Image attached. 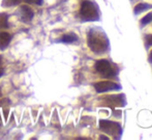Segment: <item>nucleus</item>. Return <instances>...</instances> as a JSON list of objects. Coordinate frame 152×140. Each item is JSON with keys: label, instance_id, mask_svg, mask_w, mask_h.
Segmentation results:
<instances>
[{"label": "nucleus", "instance_id": "nucleus-11", "mask_svg": "<svg viewBox=\"0 0 152 140\" xmlns=\"http://www.w3.org/2000/svg\"><path fill=\"white\" fill-rule=\"evenodd\" d=\"M23 0H2L1 5L3 7H12V6L18 5L22 2Z\"/></svg>", "mask_w": 152, "mask_h": 140}, {"label": "nucleus", "instance_id": "nucleus-5", "mask_svg": "<svg viewBox=\"0 0 152 140\" xmlns=\"http://www.w3.org/2000/svg\"><path fill=\"white\" fill-rule=\"evenodd\" d=\"M100 100L104 101L106 104L111 107H122L125 105V97L124 95H108V96L100 97Z\"/></svg>", "mask_w": 152, "mask_h": 140}, {"label": "nucleus", "instance_id": "nucleus-4", "mask_svg": "<svg viewBox=\"0 0 152 140\" xmlns=\"http://www.w3.org/2000/svg\"><path fill=\"white\" fill-rule=\"evenodd\" d=\"M99 129L102 132L111 135L114 138H119L122 133L121 125L116 122H111L107 120L99 121Z\"/></svg>", "mask_w": 152, "mask_h": 140}, {"label": "nucleus", "instance_id": "nucleus-19", "mask_svg": "<svg viewBox=\"0 0 152 140\" xmlns=\"http://www.w3.org/2000/svg\"><path fill=\"white\" fill-rule=\"evenodd\" d=\"M2 126V123H1V118H0V127Z\"/></svg>", "mask_w": 152, "mask_h": 140}, {"label": "nucleus", "instance_id": "nucleus-12", "mask_svg": "<svg viewBox=\"0 0 152 140\" xmlns=\"http://www.w3.org/2000/svg\"><path fill=\"white\" fill-rule=\"evenodd\" d=\"M8 17L6 14H0V29H6L8 27Z\"/></svg>", "mask_w": 152, "mask_h": 140}, {"label": "nucleus", "instance_id": "nucleus-2", "mask_svg": "<svg viewBox=\"0 0 152 140\" xmlns=\"http://www.w3.org/2000/svg\"><path fill=\"white\" fill-rule=\"evenodd\" d=\"M80 17L84 21H97L99 19V10L97 5L91 1H84L81 4Z\"/></svg>", "mask_w": 152, "mask_h": 140}, {"label": "nucleus", "instance_id": "nucleus-16", "mask_svg": "<svg viewBox=\"0 0 152 140\" xmlns=\"http://www.w3.org/2000/svg\"><path fill=\"white\" fill-rule=\"evenodd\" d=\"M3 72H4V69L3 68H0V77L3 75Z\"/></svg>", "mask_w": 152, "mask_h": 140}, {"label": "nucleus", "instance_id": "nucleus-18", "mask_svg": "<svg viewBox=\"0 0 152 140\" xmlns=\"http://www.w3.org/2000/svg\"><path fill=\"white\" fill-rule=\"evenodd\" d=\"M1 63H2V57L0 56V65H1Z\"/></svg>", "mask_w": 152, "mask_h": 140}, {"label": "nucleus", "instance_id": "nucleus-10", "mask_svg": "<svg viewBox=\"0 0 152 140\" xmlns=\"http://www.w3.org/2000/svg\"><path fill=\"white\" fill-rule=\"evenodd\" d=\"M151 7L152 6L147 3H139L138 5H136V7H134V14H141V12H145L146 9H149V8H151Z\"/></svg>", "mask_w": 152, "mask_h": 140}, {"label": "nucleus", "instance_id": "nucleus-8", "mask_svg": "<svg viewBox=\"0 0 152 140\" xmlns=\"http://www.w3.org/2000/svg\"><path fill=\"white\" fill-rule=\"evenodd\" d=\"M12 40V35L7 32H0V51L5 50Z\"/></svg>", "mask_w": 152, "mask_h": 140}, {"label": "nucleus", "instance_id": "nucleus-14", "mask_svg": "<svg viewBox=\"0 0 152 140\" xmlns=\"http://www.w3.org/2000/svg\"><path fill=\"white\" fill-rule=\"evenodd\" d=\"M25 1L26 3H29V4H36V5H42L44 0H23Z\"/></svg>", "mask_w": 152, "mask_h": 140}, {"label": "nucleus", "instance_id": "nucleus-9", "mask_svg": "<svg viewBox=\"0 0 152 140\" xmlns=\"http://www.w3.org/2000/svg\"><path fill=\"white\" fill-rule=\"evenodd\" d=\"M77 39H78L77 35H75V34H72V33H70V34H65V35L62 36V38L60 39V41L65 42V43H72V42L77 41Z\"/></svg>", "mask_w": 152, "mask_h": 140}, {"label": "nucleus", "instance_id": "nucleus-17", "mask_svg": "<svg viewBox=\"0 0 152 140\" xmlns=\"http://www.w3.org/2000/svg\"><path fill=\"white\" fill-rule=\"evenodd\" d=\"M149 61L152 63V51L150 52V55H149Z\"/></svg>", "mask_w": 152, "mask_h": 140}, {"label": "nucleus", "instance_id": "nucleus-1", "mask_svg": "<svg viewBox=\"0 0 152 140\" xmlns=\"http://www.w3.org/2000/svg\"><path fill=\"white\" fill-rule=\"evenodd\" d=\"M89 48L95 54H102L109 50V40L104 33L98 30H90L87 34Z\"/></svg>", "mask_w": 152, "mask_h": 140}, {"label": "nucleus", "instance_id": "nucleus-6", "mask_svg": "<svg viewBox=\"0 0 152 140\" xmlns=\"http://www.w3.org/2000/svg\"><path fill=\"white\" fill-rule=\"evenodd\" d=\"M94 88H95L96 92L104 93L108 92V91H118L121 89V86H119L116 82L104 80V82H98L96 84H94Z\"/></svg>", "mask_w": 152, "mask_h": 140}, {"label": "nucleus", "instance_id": "nucleus-7", "mask_svg": "<svg viewBox=\"0 0 152 140\" xmlns=\"http://www.w3.org/2000/svg\"><path fill=\"white\" fill-rule=\"evenodd\" d=\"M19 16L22 22L24 23H29L33 19L34 12L29 6L27 5H22L19 9Z\"/></svg>", "mask_w": 152, "mask_h": 140}, {"label": "nucleus", "instance_id": "nucleus-15", "mask_svg": "<svg viewBox=\"0 0 152 140\" xmlns=\"http://www.w3.org/2000/svg\"><path fill=\"white\" fill-rule=\"evenodd\" d=\"M145 44H146V48L152 45V35H147L145 37Z\"/></svg>", "mask_w": 152, "mask_h": 140}, {"label": "nucleus", "instance_id": "nucleus-13", "mask_svg": "<svg viewBox=\"0 0 152 140\" xmlns=\"http://www.w3.org/2000/svg\"><path fill=\"white\" fill-rule=\"evenodd\" d=\"M151 21H152V12H149V14H147L146 16L141 20V23H142V25H146V24H148V23H150Z\"/></svg>", "mask_w": 152, "mask_h": 140}, {"label": "nucleus", "instance_id": "nucleus-3", "mask_svg": "<svg viewBox=\"0 0 152 140\" xmlns=\"http://www.w3.org/2000/svg\"><path fill=\"white\" fill-rule=\"evenodd\" d=\"M94 68L100 75L106 78H112L117 74V68H115L108 60H104V59L96 61Z\"/></svg>", "mask_w": 152, "mask_h": 140}, {"label": "nucleus", "instance_id": "nucleus-20", "mask_svg": "<svg viewBox=\"0 0 152 140\" xmlns=\"http://www.w3.org/2000/svg\"><path fill=\"white\" fill-rule=\"evenodd\" d=\"M0 96H1V89H0Z\"/></svg>", "mask_w": 152, "mask_h": 140}]
</instances>
